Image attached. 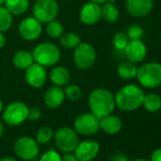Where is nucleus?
<instances>
[{
    "label": "nucleus",
    "instance_id": "nucleus-5",
    "mask_svg": "<svg viewBox=\"0 0 161 161\" xmlns=\"http://www.w3.org/2000/svg\"><path fill=\"white\" fill-rule=\"evenodd\" d=\"M97 52L95 47L88 43L80 42L73 51V62L80 69H88L96 62Z\"/></svg>",
    "mask_w": 161,
    "mask_h": 161
},
{
    "label": "nucleus",
    "instance_id": "nucleus-29",
    "mask_svg": "<svg viewBox=\"0 0 161 161\" xmlns=\"http://www.w3.org/2000/svg\"><path fill=\"white\" fill-rule=\"evenodd\" d=\"M64 94H65V97L69 99L70 101H73V102L79 101L80 97H82V89L76 85L68 84L67 86H65Z\"/></svg>",
    "mask_w": 161,
    "mask_h": 161
},
{
    "label": "nucleus",
    "instance_id": "nucleus-12",
    "mask_svg": "<svg viewBox=\"0 0 161 161\" xmlns=\"http://www.w3.org/2000/svg\"><path fill=\"white\" fill-rule=\"evenodd\" d=\"M26 70L25 78L28 85L33 88H41L47 82V73L45 66L33 63Z\"/></svg>",
    "mask_w": 161,
    "mask_h": 161
},
{
    "label": "nucleus",
    "instance_id": "nucleus-2",
    "mask_svg": "<svg viewBox=\"0 0 161 161\" xmlns=\"http://www.w3.org/2000/svg\"><path fill=\"white\" fill-rule=\"evenodd\" d=\"M145 93L136 85L121 87L115 96L116 106L122 111H134L142 105Z\"/></svg>",
    "mask_w": 161,
    "mask_h": 161
},
{
    "label": "nucleus",
    "instance_id": "nucleus-36",
    "mask_svg": "<svg viewBox=\"0 0 161 161\" xmlns=\"http://www.w3.org/2000/svg\"><path fill=\"white\" fill-rule=\"evenodd\" d=\"M150 161H161V148L155 150L153 153Z\"/></svg>",
    "mask_w": 161,
    "mask_h": 161
},
{
    "label": "nucleus",
    "instance_id": "nucleus-13",
    "mask_svg": "<svg viewBox=\"0 0 161 161\" xmlns=\"http://www.w3.org/2000/svg\"><path fill=\"white\" fill-rule=\"evenodd\" d=\"M100 152V144L94 140L79 142L74 150V154L80 161H91Z\"/></svg>",
    "mask_w": 161,
    "mask_h": 161
},
{
    "label": "nucleus",
    "instance_id": "nucleus-8",
    "mask_svg": "<svg viewBox=\"0 0 161 161\" xmlns=\"http://www.w3.org/2000/svg\"><path fill=\"white\" fill-rule=\"evenodd\" d=\"M55 141L57 147L64 153L74 152L79 143L77 132L69 127L59 128L55 133Z\"/></svg>",
    "mask_w": 161,
    "mask_h": 161
},
{
    "label": "nucleus",
    "instance_id": "nucleus-19",
    "mask_svg": "<svg viewBox=\"0 0 161 161\" xmlns=\"http://www.w3.org/2000/svg\"><path fill=\"white\" fill-rule=\"evenodd\" d=\"M122 122L120 119L115 115L109 114L102 119H100V128H102L105 133L114 135L121 130Z\"/></svg>",
    "mask_w": 161,
    "mask_h": 161
},
{
    "label": "nucleus",
    "instance_id": "nucleus-23",
    "mask_svg": "<svg viewBox=\"0 0 161 161\" xmlns=\"http://www.w3.org/2000/svg\"><path fill=\"white\" fill-rule=\"evenodd\" d=\"M136 73H137L136 65L130 61L122 62L118 66V74L120 78L124 80H131L136 78Z\"/></svg>",
    "mask_w": 161,
    "mask_h": 161
},
{
    "label": "nucleus",
    "instance_id": "nucleus-7",
    "mask_svg": "<svg viewBox=\"0 0 161 161\" xmlns=\"http://www.w3.org/2000/svg\"><path fill=\"white\" fill-rule=\"evenodd\" d=\"M29 107L21 102H14L3 111V120L9 125H19L28 119Z\"/></svg>",
    "mask_w": 161,
    "mask_h": 161
},
{
    "label": "nucleus",
    "instance_id": "nucleus-9",
    "mask_svg": "<svg viewBox=\"0 0 161 161\" xmlns=\"http://www.w3.org/2000/svg\"><path fill=\"white\" fill-rule=\"evenodd\" d=\"M100 129V119L92 113H85L78 116L74 120V130L85 136L96 134Z\"/></svg>",
    "mask_w": 161,
    "mask_h": 161
},
{
    "label": "nucleus",
    "instance_id": "nucleus-6",
    "mask_svg": "<svg viewBox=\"0 0 161 161\" xmlns=\"http://www.w3.org/2000/svg\"><path fill=\"white\" fill-rule=\"evenodd\" d=\"M58 14L59 5L56 0H36L32 8L33 17L44 24L55 20Z\"/></svg>",
    "mask_w": 161,
    "mask_h": 161
},
{
    "label": "nucleus",
    "instance_id": "nucleus-44",
    "mask_svg": "<svg viewBox=\"0 0 161 161\" xmlns=\"http://www.w3.org/2000/svg\"><path fill=\"white\" fill-rule=\"evenodd\" d=\"M116 0H107V2H110V3H115Z\"/></svg>",
    "mask_w": 161,
    "mask_h": 161
},
{
    "label": "nucleus",
    "instance_id": "nucleus-22",
    "mask_svg": "<svg viewBox=\"0 0 161 161\" xmlns=\"http://www.w3.org/2000/svg\"><path fill=\"white\" fill-rule=\"evenodd\" d=\"M5 7L13 15H21L24 14L29 7V0H6Z\"/></svg>",
    "mask_w": 161,
    "mask_h": 161
},
{
    "label": "nucleus",
    "instance_id": "nucleus-41",
    "mask_svg": "<svg viewBox=\"0 0 161 161\" xmlns=\"http://www.w3.org/2000/svg\"><path fill=\"white\" fill-rule=\"evenodd\" d=\"M133 161H150V160H148L146 158H136V159H135Z\"/></svg>",
    "mask_w": 161,
    "mask_h": 161
},
{
    "label": "nucleus",
    "instance_id": "nucleus-10",
    "mask_svg": "<svg viewBox=\"0 0 161 161\" xmlns=\"http://www.w3.org/2000/svg\"><path fill=\"white\" fill-rule=\"evenodd\" d=\"M14 150L15 153L24 160H33L39 153L37 141L30 136L19 137L14 145Z\"/></svg>",
    "mask_w": 161,
    "mask_h": 161
},
{
    "label": "nucleus",
    "instance_id": "nucleus-43",
    "mask_svg": "<svg viewBox=\"0 0 161 161\" xmlns=\"http://www.w3.org/2000/svg\"><path fill=\"white\" fill-rule=\"evenodd\" d=\"M6 2V0H0V6H3Z\"/></svg>",
    "mask_w": 161,
    "mask_h": 161
},
{
    "label": "nucleus",
    "instance_id": "nucleus-26",
    "mask_svg": "<svg viewBox=\"0 0 161 161\" xmlns=\"http://www.w3.org/2000/svg\"><path fill=\"white\" fill-rule=\"evenodd\" d=\"M14 23L13 14L7 10L6 7L0 6V31H9Z\"/></svg>",
    "mask_w": 161,
    "mask_h": 161
},
{
    "label": "nucleus",
    "instance_id": "nucleus-32",
    "mask_svg": "<svg viewBox=\"0 0 161 161\" xmlns=\"http://www.w3.org/2000/svg\"><path fill=\"white\" fill-rule=\"evenodd\" d=\"M39 161H62V157L57 152L49 150L40 157Z\"/></svg>",
    "mask_w": 161,
    "mask_h": 161
},
{
    "label": "nucleus",
    "instance_id": "nucleus-31",
    "mask_svg": "<svg viewBox=\"0 0 161 161\" xmlns=\"http://www.w3.org/2000/svg\"><path fill=\"white\" fill-rule=\"evenodd\" d=\"M143 29L138 25H132L128 28L126 35L129 40H140L143 36Z\"/></svg>",
    "mask_w": 161,
    "mask_h": 161
},
{
    "label": "nucleus",
    "instance_id": "nucleus-33",
    "mask_svg": "<svg viewBox=\"0 0 161 161\" xmlns=\"http://www.w3.org/2000/svg\"><path fill=\"white\" fill-rule=\"evenodd\" d=\"M41 117V111L36 108V107H32V108H29V113H28V119L31 120H37L39 119Z\"/></svg>",
    "mask_w": 161,
    "mask_h": 161
},
{
    "label": "nucleus",
    "instance_id": "nucleus-14",
    "mask_svg": "<svg viewBox=\"0 0 161 161\" xmlns=\"http://www.w3.org/2000/svg\"><path fill=\"white\" fill-rule=\"evenodd\" d=\"M124 53L128 61L137 64L142 62L147 54L145 44L141 40H129L124 48Z\"/></svg>",
    "mask_w": 161,
    "mask_h": 161
},
{
    "label": "nucleus",
    "instance_id": "nucleus-11",
    "mask_svg": "<svg viewBox=\"0 0 161 161\" xmlns=\"http://www.w3.org/2000/svg\"><path fill=\"white\" fill-rule=\"evenodd\" d=\"M18 31L21 37L26 41H35L42 34L43 27L36 18L27 17L20 22Z\"/></svg>",
    "mask_w": 161,
    "mask_h": 161
},
{
    "label": "nucleus",
    "instance_id": "nucleus-30",
    "mask_svg": "<svg viewBox=\"0 0 161 161\" xmlns=\"http://www.w3.org/2000/svg\"><path fill=\"white\" fill-rule=\"evenodd\" d=\"M129 42V38L124 32H118L113 37V46L118 50H124Z\"/></svg>",
    "mask_w": 161,
    "mask_h": 161
},
{
    "label": "nucleus",
    "instance_id": "nucleus-20",
    "mask_svg": "<svg viewBox=\"0 0 161 161\" xmlns=\"http://www.w3.org/2000/svg\"><path fill=\"white\" fill-rule=\"evenodd\" d=\"M34 63L32 54L27 50H19L13 57V64L18 69H27Z\"/></svg>",
    "mask_w": 161,
    "mask_h": 161
},
{
    "label": "nucleus",
    "instance_id": "nucleus-28",
    "mask_svg": "<svg viewBox=\"0 0 161 161\" xmlns=\"http://www.w3.org/2000/svg\"><path fill=\"white\" fill-rule=\"evenodd\" d=\"M53 136L54 132L52 128L49 126H43L36 133V141L39 144H46L52 139Z\"/></svg>",
    "mask_w": 161,
    "mask_h": 161
},
{
    "label": "nucleus",
    "instance_id": "nucleus-18",
    "mask_svg": "<svg viewBox=\"0 0 161 161\" xmlns=\"http://www.w3.org/2000/svg\"><path fill=\"white\" fill-rule=\"evenodd\" d=\"M49 79L57 86H65L70 83L71 75L67 68L64 66H55L49 72Z\"/></svg>",
    "mask_w": 161,
    "mask_h": 161
},
{
    "label": "nucleus",
    "instance_id": "nucleus-40",
    "mask_svg": "<svg viewBox=\"0 0 161 161\" xmlns=\"http://www.w3.org/2000/svg\"><path fill=\"white\" fill-rule=\"evenodd\" d=\"M3 133H4V127H3V124H2V122L0 121V137L2 136Z\"/></svg>",
    "mask_w": 161,
    "mask_h": 161
},
{
    "label": "nucleus",
    "instance_id": "nucleus-4",
    "mask_svg": "<svg viewBox=\"0 0 161 161\" xmlns=\"http://www.w3.org/2000/svg\"><path fill=\"white\" fill-rule=\"evenodd\" d=\"M141 86L146 88H155L161 85V64L150 62L139 68L136 77Z\"/></svg>",
    "mask_w": 161,
    "mask_h": 161
},
{
    "label": "nucleus",
    "instance_id": "nucleus-21",
    "mask_svg": "<svg viewBox=\"0 0 161 161\" xmlns=\"http://www.w3.org/2000/svg\"><path fill=\"white\" fill-rule=\"evenodd\" d=\"M103 6L101 7V16L102 18L107 22V23H115L119 19V12L118 8L115 6L114 3L110 2H105L102 4Z\"/></svg>",
    "mask_w": 161,
    "mask_h": 161
},
{
    "label": "nucleus",
    "instance_id": "nucleus-27",
    "mask_svg": "<svg viewBox=\"0 0 161 161\" xmlns=\"http://www.w3.org/2000/svg\"><path fill=\"white\" fill-rule=\"evenodd\" d=\"M46 31H47V35L52 39H58L64 34L63 25L56 20H52V21L47 23Z\"/></svg>",
    "mask_w": 161,
    "mask_h": 161
},
{
    "label": "nucleus",
    "instance_id": "nucleus-1",
    "mask_svg": "<svg viewBox=\"0 0 161 161\" xmlns=\"http://www.w3.org/2000/svg\"><path fill=\"white\" fill-rule=\"evenodd\" d=\"M88 105L92 114L98 119H102L112 114L116 107L115 96L105 88H97L93 90L88 98Z\"/></svg>",
    "mask_w": 161,
    "mask_h": 161
},
{
    "label": "nucleus",
    "instance_id": "nucleus-24",
    "mask_svg": "<svg viewBox=\"0 0 161 161\" xmlns=\"http://www.w3.org/2000/svg\"><path fill=\"white\" fill-rule=\"evenodd\" d=\"M142 105L149 112H157L161 109V98L156 94L150 93L144 96Z\"/></svg>",
    "mask_w": 161,
    "mask_h": 161
},
{
    "label": "nucleus",
    "instance_id": "nucleus-42",
    "mask_svg": "<svg viewBox=\"0 0 161 161\" xmlns=\"http://www.w3.org/2000/svg\"><path fill=\"white\" fill-rule=\"evenodd\" d=\"M2 110H3V103H2L1 99H0V113L2 112Z\"/></svg>",
    "mask_w": 161,
    "mask_h": 161
},
{
    "label": "nucleus",
    "instance_id": "nucleus-37",
    "mask_svg": "<svg viewBox=\"0 0 161 161\" xmlns=\"http://www.w3.org/2000/svg\"><path fill=\"white\" fill-rule=\"evenodd\" d=\"M6 44V38L2 31H0V48H2Z\"/></svg>",
    "mask_w": 161,
    "mask_h": 161
},
{
    "label": "nucleus",
    "instance_id": "nucleus-25",
    "mask_svg": "<svg viewBox=\"0 0 161 161\" xmlns=\"http://www.w3.org/2000/svg\"><path fill=\"white\" fill-rule=\"evenodd\" d=\"M80 43V36L74 32H66L60 37V44L67 49H74Z\"/></svg>",
    "mask_w": 161,
    "mask_h": 161
},
{
    "label": "nucleus",
    "instance_id": "nucleus-35",
    "mask_svg": "<svg viewBox=\"0 0 161 161\" xmlns=\"http://www.w3.org/2000/svg\"><path fill=\"white\" fill-rule=\"evenodd\" d=\"M62 161H80L77 156L71 153H65L63 157H62Z\"/></svg>",
    "mask_w": 161,
    "mask_h": 161
},
{
    "label": "nucleus",
    "instance_id": "nucleus-38",
    "mask_svg": "<svg viewBox=\"0 0 161 161\" xmlns=\"http://www.w3.org/2000/svg\"><path fill=\"white\" fill-rule=\"evenodd\" d=\"M91 2H94V3H97L99 5H102L105 2H107V0H90Z\"/></svg>",
    "mask_w": 161,
    "mask_h": 161
},
{
    "label": "nucleus",
    "instance_id": "nucleus-39",
    "mask_svg": "<svg viewBox=\"0 0 161 161\" xmlns=\"http://www.w3.org/2000/svg\"><path fill=\"white\" fill-rule=\"evenodd\" d=\"M0 161H17V160L13 157H3L0 159Z\"/></svg>",
    "mask_w": 161,
    "mask_h": 161
},
{
    "label": "nucleus",
    "instance_id": "nucleus-15",
    "mask_svg": "<svg viewBox=\"0 0 161 161\" xmlns=\"http://www.w3.org/2000/svg\"><path fill=\"white\" fill-rule=\"evenodd\" d=\"M125 5L129 14L134 17H144L153 8V0H126Z\"/></svg>",
    "mask_w": 161,
    "mask_h": 161
},
{
    "label": "nucleus",
    "instance_id": "nucleus-34",
    "mask_svg": "<svg viewBox=\"0 0 161 161\" xmlns=\"http://www.w3.org/2000/svg\"><path fill=\"white\" fill-rule=\"evenodd\" d=\"M110 161H129L126 154L122 153H116L110 157Z\"/></svg>",
    "mask_w": 161,
    "mask_h": 161
},
{
    "label": "nucleus",
    "instance_id": "nucleus-16",
    "mask_svg": "<svg viewBox=\"0 0 161 161\" xmlns=\"http://www.w3.org/2000/svg\"><path fill=\"white\" fill-rule=\"evenodd\" d=\"M101 18V6L97 3L90 1L85 4L80 11V20L85 25H95Z\"/></svg>",
    "mask_w": 161,
    "mask_h": 161
},
{
    "label": "nucleus",
    "instance_id": "nucleus-17",
    "mask_svg": "<svg viewBox=\"0 0 161 161\" xmlns=\"http://www.w3.org/2000/svg\"><path fill=\"white\" fill-rule=\"evenodd\" d=\"M65 99L64 90L61 86H53L47 89L44 96L45 104L49 108H58L61 106Z\"/></svg>",
    "mask_w": 161,
    "mask_h": 161
},
{
    "label": "nucleus",
    "instance_id": "nucleus-3",
    "mask_svg": "<svg viewBox=\"0 0 161 161\" xmlns=\"http://www.w3.org/2000/svg\"><path fill=\"white\" fill-rule=\"evenodd\" d=\"M34 63L39 64L45 67L53 66L61 58L60 48L49 42H44L37 45L31 52Z\"/></svg>",
    "mask_w": 161,
    "mask_h": 161
}]
</instances>
